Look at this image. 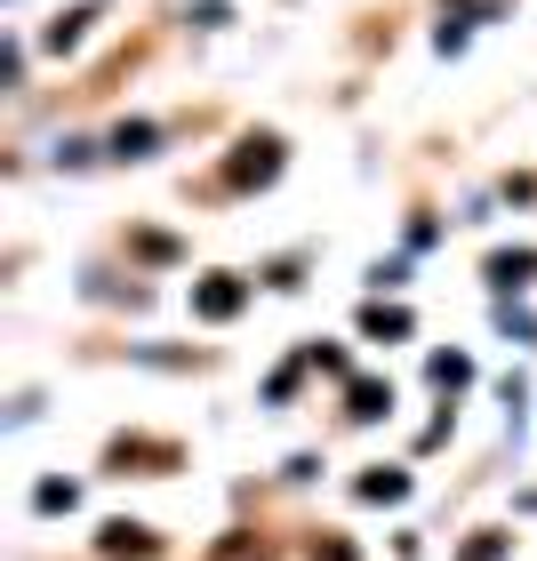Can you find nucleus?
<instances>
[{"instance_id":"obj_1","label":"nucleus","mask_w":537,"mask_h":561,"mask_svg":"<svg viewBox=\"0 0 537 561\" xmlns=\"http://www.w3.org/2000/svg\"><path fill=\"white\" fill-rule=\"evenodd\" d=\"M273 169H281V137H249L241 161L225 169V185H273Z\"/></svg>"},{"instance_id":"obj_2","label":"nucleus","mask_w":537,"mask_h":561,"mask_svg":"<svg viewBox=\"0 0 537 561\" xmlns=\"http://www.w3.org/2000/svg\"><path fill=\"white\" fill-rule=\"evenodd\" d=\"M241 297H249V289H241L233 273H209V280L193 289V313H201V321H233V313H241Z\"/></svg>"},{"instance_id":"obj_3","label":"nucleus","mask_w":537,"mask_h":561,"mask_svg":"<svg viewBox=\"0 0 537 561\" xmlns=\"http://www.w3.org/2000/svg\"><path fill=\"white\" fill-rule=\"evenodd\" d=\"M345 401H353V417L369 425V417H386V410H393V386H377V377H353V393H345Z\"/></svg>"},{"instance_id":"obj_4","label":"nucleus","mask_w":537,"mask_h":561,"mask_svg":"<svg viewBox=\"0 0 537 561\" xmlns=\"http://www.w3.org/2000/svg\"><path fill=\"white\" fill-rule=\"evenodd\" d=\"M529 273H537V257H529V249H498V257H490V280H498V289H522Z\"/></svg>"},{"instance_id":"obj_5","label":"nucleus","mask_w":537,"mask_h":561,"mask_svg":"<svg viewBox=\"0 0 537 561\" xmlns=\"http://www.w3.org/2000/svg\"><path fill=\"white\" fill-rule=\"evenodd\" d=\"M362 497H369V505H393V497H409V473H393V466L362 473Z\"/></svg>"},{"instance_id":"obj_6","label":"nucleus","mask_w":537,"mask_h":561,"mask_svg":"<svg viewBox=\"0 0 537 561\" xmlns=\"http://www.w3.org/2000/svg\"><path fill=\"white\" fill-rule=\"evenodd\" d=\"M105 553H152V529H137V522H105V538H96Z\"/></svg>"},{"instance_id":"obj_7","label":"nucleus","mask_w":537,"mask_h":561,"mask_svg":"<svg viewBox=\"0 0 537 561\" xmlns=\"http://www.w3.org/2000/svg\"><path fill=\"white\" fill-rule=\"evenodd\" d=\"M113 152H121V161H145V152H152V121H121V129H113Z\"/></svg>"},{"instance_id":"obj_8","label":"nucleus","mask_w":537,"mask_h":561,"mask_svg":"<svg viewBox=\"0 0 537 561\" xmlns=\"http://www.w3.org/2000/svg\"><path fill=\"white\" fill-rule=\"evenodd\" d=\"M362 329H369V337H409V313H401V305H369Z\"/></svg>"},{"instance_id":"obj_9","label":"nucleus","mask_w":537,"mask_h":561,"mask_svg":"<svg viewBox=\"0 0 537 561\" xmlns=\"http://www.w3.org/2000/svg\"><path fill=\"white\" fill-rule=\"evenodd\" d=\"M466 377H473V362H466V353H433V386H442V393H457Z\"/></svg>"},{"instance_id":"obj_10","label":"nucleus","mask_w":537,"mask_h":561,"mask_svg":"<svg viewBox=\"0 0 537 561\" xmlns=\"http://www.w3.org/2000/svg\"><path fill=\"white\" fill-rule=\"evenodd\" d=\"M72 497H81L72 481H41V490H33V505H41V514H72Z\"/></svg>"},{"instance_id":"obj_11","label":"nucleus","mask_w":537,"mask_h":561,"mask_svg":"<svg viewBox=\"0 0 537 561\" xmlns=\"http://www.w3.org/2000/svg\"><path fill=\"white\" fill-rule=\"evenodd\" d=\"M498 553H505V538H473L466 546V561H498Z\"/></svg>"},{"instance_id":"obj_12","label":"nucleus","mask_w":537,"mask_h":561,"mask_svg":"<svg viewBox=\"0 0 537 561\" xmlns=\"http://www.w3.org/2000/svg\"><path fill=\"white\" fill-rule=\"evenodd\" d=\"M217 561H265V546H225Z\"/></svg>"}]
</instances>
